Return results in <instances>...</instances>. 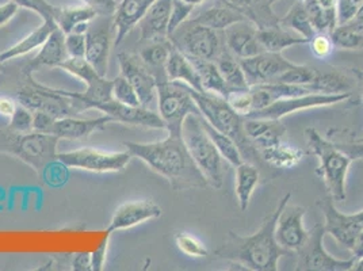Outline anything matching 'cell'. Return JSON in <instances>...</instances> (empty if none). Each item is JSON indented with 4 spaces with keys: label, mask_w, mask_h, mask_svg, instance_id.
<instances>
[{
    "label": "cell",
    "mask_w": 363,
    "mask_h": 271,
    "mask_svg": "<svg viewBox=\"0 0 363 271\" xmlns=\"http://www.w3.org/2000/svg\"><path fill=\"white\" fill-rule=\"evenodd\" d=\"M190 60L194 64L198 75L201 77L203 90L225 98L230 89L228 87L217 64L213 60H199V59H190Z\"/></svg>",
    "instance_id": "obj_36"
},
{
    "label": "cell",
    "mask_w": 363,
    "mask_h": 271,
    "mask_svg": "<svg viewBox=\"0 0 363 271\" xmlns=\"http://www.w3.org/2000/svg\"><path fill=\"white\" fill-rule=\"evenodd\" d=\"M132 156L169 182L175 190L203 189L208 184L196 166L182 136H167L153 143H125Z\"/></svg>",
    "instance_id": "obj_2"
},
{
    "label": "cell",
    "mask_w": 363,
    "mask_h": 271,
    "mask_svg": "<svg viewBox=\"0 0 363 271\" xmlns=\"http://www.w3.org/2000/svg\"><path fill=\"white\" fill-rule=\"evenodd\" d=\"M159 116L168 135L182 136V126L190 114L201 116L189 87L181 82H157Z\"/></svg>",
    "instance_id": "obj_9"
},
{
    "label": "cell",
    "mask_w": 363,
    "mask_h": 271,
    "mask_svg": "<svg viewBox=\"0 0 363 271\" xmlns=\"http://www.w3.org/2000/svg\"><path fill=\"white\" fill-rule=\"evenodd\" d=\"M230 7L240 11L254 22L257 28L279 25V16H275L270 0H223Z\"/></svg>",
    "instance_id": "obj_29"
},
{
    "label": "cell",
    "mask_w": 363,
    "mask_h": 271,
    "mask_svg": "<svg viewBox=\"0 0 363 271\" xmlns=\"http://www.w3.org/2000/svg\"><path fill=\"white\" fill-rule=\"evenodd\" d=\"M214 62L217 64V67L230 91L250 87L245 80L244 72H242L240 61L238 57H235L227 48H224V50L216 57Z\"/></svg>",
    "instance_id": "obj_37"
},
{
    "label": "cell",
    "mask_w": 363,
    "mask_h": 271,
    "mask_svg": "<svg viewBox=\"0 0 363 271\" xmlns=\"http://www.w3.org/2000/svg\"><path fill=\"white\" fill-rule=\"evenodd\" d=\"M162 208L151 199H137L120 205L107 228V233L129 229L162 216Z\"/></svg>",
    "instance_id": "obj_19"
},
{
    "label": "cell",
    "mask_w": 363,
    "mask_h": 271,
    "mask_svg": "<svg viewBox=\"0 0 363 271\" xmlns=\"http://www.w3.org/2000/svg\"><path fill=\"white\" fill-rule=\"evenodd\" d=\"M352 96L351 92L346 94H309L303 96H294V98H282L277 99L274 104L267 106L263 110L255 111L245 118H267V120H282L289 114L315 109V107H324V106L337 105L346 102Z\"/></svg>",
    "instance_id": "obj_14"
},
{
    "label": "cell",
    "mask_w": 363,
    "mask_h": 271,
    "mask_svg": "<svg viewBox=\"0 0 363 271\" xmlns=\"http://www.w3.org/2000/svg\"><path fill=\"white\" fill-rule=\"evenodd\" d=\"M130 159L132 155L129 151H104L90 147L57 153V162L62 166L96 174L120 172L129 165Z\"/></svg>",
    "instance_id": "obj_11"
},
{
    "label": "cell",
    "mask_w": 363,
    "mask_h": 271,
    "mask_svg": "<svg viewBox=\"0 0 363 271\" xmlns=\"http://www.w3.org/2000/svg\"><path fill=\"white\" fill-rule=\"evenodd\" d=\"M118 64L121 70V75L128 79V82L133 86L136 91L140 104L144 107H150L157 98V82L152 75L151 71L140 59V56L132 53H120Z\"/></svg>",
    "instance_id": "obj_17"
},
{
    "label": "cell",
    "mask_w": 363,
    "mask_h": 271,
    "mask_svg": "<svg viewBox=\"0 0 363 271\" xmlns=\"http://www.w3.org/2000/svg\"><path fill=\"white\" fill-rule=\"evenodd\" d=\"M172 0H156L145 16L138 22L141 31V44L168 40V23L171 16Z\"/></svg>",
    "instance_id": "obj_21"
},
{
    "label": "cell",
    "mask_w": 363,
    "mask_h": 271,
    "mask_svg": "<svg viewBox=\"0 0 363 271\" xmlns=\"http://www.w3.org/2000/svg\"><path fill=\"white\" fill-rule=\"evenodd\" d=\"M336 145L347 153L352 160H363V141L351 140V141H335Z\"/></svg>",
    "instance_id": "obj_52"
},
{
    "label": "cell",
    "mask_w": 363,
    "mask_h": 271,
    "mask_svg": "<svg viewBox=\"0 0 363 271\" xmlns=\"http://www.w3.org/2000/svg\"><path fill=\"white\" fill-rule=\"evenodd\" d=\"M190 19L194 21L198 25H202L213 31H224L229 26L242 21H247L248 18L242 16V13L238 11L236 9L224 3L223 0H216L214 6L205 9L198 16Z\"/></svg>",
    "instance_id": "obj_25"
},
{
    "label": "cell",
    "mask_w": 363,
    "mask_h": 271,
    "mask_svg": "<svg viewBox=\"0 0 363 271\" xmlns=\"http://www.w3.org/2000/svg\"><path fill=\"white\" fill-rule=\"evenodd\" d=\"M182 1H184V3H187V4H190V6H193V7H197V6H201V4L206 3L208 0H182Z\"/></svg>",
    "instance_id": "obj_61"
},
{
    "label": "cell",
    "mask_w": 363,
    "mask_h": 271,
    "mask_svg": "<svg viewBox=\"0 0 363 271\" xmlns=\"http://www.w3.org/2000/svg\"><path fill=\"white\" fill-rule=\"evenodd\" d=\"M175 243L182 253L187 256L205 258L209 254L206 245L194 235H190L186 232H178L175 233Z\"/></svg>",
    "instance_id": "obj_42"
},
{
    "label": "cell",
    "mask_w": 363,
    "mask_h": 271,
    "mask_svg": "<svg viewBox=\"0 0 363 271\" xmlns=\"http://www.w3.org/2000/svg\"><path fill=\"white\" fill-rule=\"evenodd\" d=\"M19 7L28 9L38 16H43L44 21L56 23L57 7H53L48 0H14Z\"/></svg>",
    "instance_id": "obj_46"
},
{
    "label": "cell",
    "mask_w": 363,
    "mask_h": 271,
    "mask_svg": "<svg viewBox=\"0 0 363 271\" xmlns=\"http://www.w3.org/2000/svg\"><path fill=\"white\" fill-rule=\"evenodd\" d=\"M257 34L263 50L272 53H282V50L291 46L309 44L306 38H303L301 35L290 34V31L282 28L281 25L257 28Z\"/></svg>",
    "instance_id": "obj_28"
},
{
    "label": "cell",
    "mask_w": 363,
    "mask_h": 271,
    "mask_svg": "<svg viewBox=\"0 0 363 271\" xmlns=\"http://www.w3.org/2000/svg\"><path fill=\"white\" fill-rule=\"evenodd\" d=\"M107 245H108V238L102 241V245L91 254V270H104L106 263Z\"/></svg>",
    "instance_id": "obj_54"
},
{
    "label": "cell",
    "mask_w": 363,
    "mask_h": 271,
    "mask_svg": "<svg viewBox=\"0 0 363 271\" xmlns=\"http://www.w3.org/2000/svg\"><path fill=\"white\" fill-rule=\"evenodd\" d=\"M355 77L351 79L340 71H318L315 79L305 87L312 94H346L355 87Z\"/></svg>",
    "instance_id": "obj_32"
},
{
    "label": "cell",
    "mask_w": 363,
    "mask_h": 271,
    "mask_svg": "<svg viewBox=\"0 0 363 271\" xmlns=\"http://www.w3.org/2000/svg\"><path fill=\"white\" fill-rule=\"evenodd\" d=\"M113 38H116L114 16H98L86 33V56L94 70L106 77Z\"/></svg>",
    "instance_id": "obj_13"
},
{
    "label": "cell",
    "mask_w": 363,
    "mask_h": 271,
    "mask_svg": "<svg viewBox=\"0 0 363 271\" xmlns=\"http://www.w3.org/2000/svg\"><path fill=\"white\" fill-rule=\"evenodd\" d=\"M351 74L354 75V77L357 79V82H358V84L361 86V90H362L363 94V70H358V68H352L351 70ZM357 140H359V141H363V136L361 138H357Z\"/></svg>",
    "instance_id": "obj_59"
},
{
    "label": "cell",
    "mask_w": 363,
    "mask_h": 271,
    "mask_svg": "<svg viewBox=\"0 0 363 271\" xmlns=\"http://www.w3.org/2000/svg\"><path fill=\"white\" fill-rule=\"evenodd\" d=\"M308 45L311 46V52L318 60H327L333 55V48H335L331 34L324 31L323 33L318 31Z\"/></svg>",
    "instance_id": "obj_45"
},
{
    "label": "cell",
    "mask_w": 363,
    "mask_h": 271,
    "mask_svg": "<svg viewBox=\"0 0 363 271\" xmlns=\"http://www.w3.org/2000/svg\"><path fill=\"white\" fill-rule=\"evenodd\" d=\"M172 44L168 40L150 43L140 52V59L156 77V82L167 80L166 64L169 53L172 50Z\"/></svg>",
    "instance_id": "obj_34"
},
{
    "label": "cell",
    "mask_w": 363,
    "mask_h": 271,
    "mask_svg": "<svg viewBox=\"0 0 363 271\" xmlns=\"http://www.w3.org/2000/svg\"><path fill=\"white\" fill-rule=\"evenodd\" d=\"M59 68L75 76L77 79L83 80L87 86L84 92H72V91L53 89L61 95L72 98L75 101L76 107L80 106V111L94 109V106L96 104L110 102L114 99L113 98V80H107L106 77L99 75L86 59L68 57L64 62H61ZM77 110H79V107H77Z\"/></svg>",
    "instance_id": "obj_8"
},
{
    "label": "cell",
    "mask_w": 363,
    "mask_h": 271,
    "mask_svg": "<svg viewBox=\"0 0 363 271\" xmlns=\"http://www.w3.org/2000/svg\"><path fill=\"white\" fill-rule=\"evenodd\" d=\"M98 16V11L87 4L82 7H57L56 25L64 34H68L74 31L77 25L91 22Z\"/></svg>",
    "instance_id": "obj_38"
},
{
    "label": "cell",
    "mask_w": 363,
    "mask_h": 271,
    "mask_svg": "<svg viewBox=\"0 0 363 271\" xmlns=\"http://www.w3.org/2000/svg\"><path fill=\"white\" fill-rule=\"evenodd\" d=\"M68 52L65 48V34L56 28L53 33L49 35V38L44 43V45L40 48L38 53L33 59L28 74H31L34 70L40 67H60L61 62L67 60Z\"/></svg>",
    "instance_id": "obj_26"
},
{
    "label": "cell",
    "mask_w": 363,
    "mask_h": 271,
    "mask_svg": "<svg viewBox=\"0 0 363 271\" xmlns=\"http://www.w3.org/2000/svg\"><path fill=\"white\" fill-rule=\"evenodd\" d=\"M59 140L56 136L37 131L19 133L10 128L0 129V152L16 156L41 174L49 165L57 160Z\"/></svg>",
    "instance_id": "obj_6"
},
{
    "label": "cell",
    "mask_w": 363,
    "mask_h": 271,
    "mask_svg": "<svg viewBox=\"0 0 363 271\" xmlns=\"http://www.w3.org/2000/svg\"><path fill=\"white\" fill-rule=\"evenodd\" d=\"M316 74H318V70L313 67L296 64L293 68H290L289 71L282 74L272 83H288V84L306 86L315 79Z\"/></svg>",
    "instance_id": "obj_41"
},
{
    "label": "cell",
    "mask_w": 363,
    "mask_h": 271,
    "mask_svg": "<svg viewBox=\"0 0 363 271\" xmlns=\"http://www.w3.org/2000/svg\"><path fill=\"white\" fill-rule=\"evenodd\" d=\"M168 41L189 59L216 60L224 50V31H213L187 19L174 31Z\"/></svg>",
    "instance_id": "obj_7"
},
{
    "label": "cell",
    "mask_w": 363,
    "mask_h": 271,
    "mask_svg": "<svg viewBox=\"0 0 363 271\" xmlns=\"http://www.w3.org/2000/svg\"><path fill=\"white\" fill-rule=\"evenodd\" d=\"M306 209L298 205H291L290 201L282 209L277 226H275V239L278 244L289 253H296L301 248L309 231L303 226V217Z\"/></svg>",
    "instance_id": "obj_18"
},
{
    "label": "cell",
    "mask_w": 363,
    "mask_h": 271,
    "mask_svg": "<svg viewBox=\"0 0 363 271\" xmlns=\"http://www.w3.org/2000/svg\"><path fill=\"white\" fill-rule=\"evenodd\" d=\"M236 168V187L235 193L238 197V202L240 211H245L250 206L251 197L254 194L257 184L260 183V170L257 165L250 162H242Z\"/></svg>",
    "instance_id": "obj_33"
},
{
    "label": "cell",
    "mask_w": 363,
    "mask_h": 271,
    "mask_svg": "<svg viewBox=\"0 0 363 271\" xmlns=\"http://www.w3.org/2000/svg\"><path fill=\"white\" fill-rule=\"evenodd\" d=\"M18 105L14 99L9 98V96H0V116L3 117H11L14 114Z\"/></svg>",
    "instance_id": "obj_56"
},
{
    "label": "cell",
    "mask_w": 363,
    "mask_h": 271,
    "mask_svg": "<svg viewBox=\"0 0 363 271\" xmlns=\"http://www.w3.org/2000/svg\"><path fill=\"white\" fill-rule=\"evenodd\" d=\"M182 138L208 184L217 190L221 189L224 183L225 160L216 148L211 136L208 135L202 123V116L190 114L184 120L182 126Z\"/></svg>",
    "instance_id": "obj_5"
},
{
    "label": "cell",
    "mask_w": 363,
    "mask_h": 271,
    "mask_svg": "<svg viewBox=\"0 0 363 271\" xmlns=\"http://www.w3.org/2000/svg\"><path fill=\"white\" fill-rule=\"evenodd\" d=\"M156 0H121L114 14L116 40L114 44L120 45L125 37L132 31L141 18L150 10Z\"/></svg>",
    "instance_id": "obj_23"
},
{
    "label": "cell",
    "mask_w": 363,
    "mask_h": 271,
    "mask_svg": "<svg viewBox=\"0 0 363 271\" xmlns=\"http://www.w3.org/2000/svg\"><path fill=\"white\" fill-rule=\"evenodd\" d=\"M352 271H363V256L359 259H355V263L352 266Z\"/></svg>",
    "instance_id": "obj_60"
},
{
    "label": "cell",
    "mask_w": 363,
    "mask_h": 271,
    "mask_svg": "<svg viewBox=\"0 0 363 271\" xmlns=\"http://www.w3.org/2000/svg\"><path fill=\"white\" fill-rule=\"evenodd\" d=\"M279 25L288 31H296L303 38L311 41L318 33L308 16L303 0H296L288 13L279 18Z\"/></svg>",
    "instance_id": "obj_35"
},
{
    "label": "cell",
    "mask_w": 363,
    "mask_h": 271,
    "mask_svg": "<svg viewBox=\"0 0 363 271\" xmlns=\"http://www.w3.org/2000/svg\"><path fill=\"white\" fill-rule=\"evenodd\" d=\"M244 132L252 141L257 151L282 141L286 129L281 120L244 118Z\"/></svg>",
    "instance_id": "obj_24"
},
{
    "label": "cell",
    "mask_w": 363,
    "mask_h": 271,
    "mask_svg": "<svg viewBox=\"0 0 363 271\" xmlns=\"http://www.w3.org/2000/svg\"><path fill=\"white\" fill-rule=\"evenodd\" d=\"M262 160L272 168L277 170H289L301 163L306 153L297 147L289 145L284 141L274 144L272 147L263 148L259 151Z\"/></svg>",
    "instance_id": "obj_31"
},
{
    "label": "cell",
    "mask_w": 363,
    "mask_h": 271,
    "mask_svg": "<svg viewBox=\"0 0 363 271\" xmlns=\"http://www.w3.org/2000/svg\"><path fill=\"white\" fill-rule=\"evenodd\" d=\"M56 28H57V25L55 22L44 21V23L41 26H38L37 29L31 31L30 34H28L23 40H21L19 43H16V45L10 46L4 52H1L0 62L14 60L16 57L25 56L33 50L41 48Z\"/></svg>",
    "instance_id": "obj_30"
},
{
    "label": "cell",
    "mask_w": 363,
    "mask_h": 271,
    "mask_svg": "<svg viewBox=\"0 0 363 271\" xmlns=\"http://www.w3.org/2000/svg\"><path fill=\"white\" fill-rule=\"evenodd\" d=\"M113 98L123 105L135 106V107L141 106L136 91L125 76H117L113 80Z\"/></svg>",
    "instance_id": "obj_43"
},
{
    "label": "cell",
    "mask_w": 363,
    "mask_h": 271,
    "mask_svg": "<svg viewBox=\"0 0 363 271\" xmlns=\"http://www.w3.org/2000/svg\"><path fill=\"white\" fill-rule=\"evenodd\" d=\"M84 4L90 6L98 11L99 16H114L117 11L116 0H82Z\"/></svg>",
    "instance_id": "obj_53"
},
{
    "label": "cell",
    "mask_w": 363,
    "mask_h": 271,
    "mask_svg": "<svg viewBox=\"0 0 363 271\" xmlns=\"http://www.w3.org/2000/svg\"><path fill=\"white\" fill-rule=\"evenodd\" d=\"M110 122H114L108 116H102L96 118L82 120L76 118L74 116L62 117L55 121L50 135L56 136L62 140H80L87 138L96 131L105 129Z\"/></svg>",
    "instance_id": "obj_22"
},
{
    "label": "cell",
    "mask_w": 363,
    "mask_h": 271,
    "mask_svg": "<svg viewBox=\"0 0 363 271\" xmlns=\"http://www.w3.org/2000/svg\"><path fill=\"white\" fill-rule=\"evenodd\" d=\"M202 123H203L208 135L211 136L216 148L218 150L220 155L223 156V159L227 163H229L230 166L238 167L239 165H242L244 159H242V152L239 150L238 143L232 137H229L225 133H221L220 131L214 129L212 125L209 122H206L203 118H202Z\"/></svg>",
    "instance_id": "obj_39"
},
{
    "label": "cell",
    "mask_w": 363,
    "mask_h": 271,
    "mask_svg": "<svg viewBox=\"0 0 363 271\" xmlns=\"http://www.w3.org/2000/svg\"><path fill=\"white\" fill-rule=\"evenodd\" d=\"M248 86H257L275 82L296 64L285 59L282 53L262 52L257 56L239 59Z\"/></svg>",
    "instance_id": "obj_16"
},
{
    "label": "cell",
    "mask_w": 363,
    "mask_h": 271,
    "mask_svg": "<svg viewBox=\"0 0 363 271\" xmlns=\"http://www.w3.org/2000/svg\"><path fill=\"white\" fill-rule=\"evenodd\" d=\"M327 231L325 226L318 223L313 226L306 240L296 251L297 255V267L296 270L309 271H348L352 269L355 263V258H350L346 260L333 258L324 247V236Z\"/></svg>",
    "instance_id": "obj_10"
},
{
    "label": "cell",
    "mask_w": 363,
    "mask_h": 271,
    "mask_svg": "<svg viewBox=\"0 0 363 271\" xmlns=\"http://www.w3.org/2000/svg\"><path fill=\"white\" fill-rule=\"evenodd\" d=\"M196 7L182 1V0H172V9H171V16L168 23V37L177 31L182 23H184L187 19L191 18V14Z\"/></svg>",
    "instance_id": "obj_44"
},
{
    "label": "cell",
    "mask_w": 363,
    "mask_h": 271,
    "mask_svg": "<svg viewBox=\"0 0 363 271\" xmlns=\"http://www.w3.org/2000/svg\"><path fill=\"white\" fill-rule=\"evenodd\" d=\"M363 6V0H337V25L347 23Z\"/></svg>",
    "instance_id": "obj_49"
},
{
    "label": "cell",
    "mask_w": 363,
    "mask_h": 271,
    "mask_svg": "<svg viewBox=\"0 0 363 271\" xmlns=\"http://www.w3.org/2000/svg\"><path fill=\"white\" fill-rule=\"evenodd\" d=\"M189 91L201 111L202 118L209 122L214 129L232 137L238 143L239 150L242 152V159L245 162L254 163L259 168L263 165L267 166L262 160L259 151L252 144V141L244 132V118L229 106L225 98L206 92V91L199 92L190 87Z\"/></svg>",
    "instance_id": "obj_3"
},
{
    "label": "cell",
    "mask_w": 363,
    "mask_h": 271,
    "mask_svg": "<svg viewBox=\"0 0 363 271\" xmlns=\"http://www.w3.org/2000/svg\"><path fill=\"white\" fill-rule=\"evenodd\" d=\"M74 269L80 271L91 270V254L89 253L76 254L74 258Z\"/></svg>",
    "instance_id": "obj_57"
},
{
    "label": "cell",
    "mask_w": 363,
    "mask_h": 271,
    "mask_svg": "<svg viewBox=\"0 0 363 271\" xmlns=\"http://www.w3.org/2000/svg\"><path fill=\"white\" fill-rule=\"evenodd\" d=\"M351 251V254L352 256L355 258V259H359V258H362L363 256V231L359 233V236L357 238V240L354 243V245H352V248L350 250Z\"/></svg>",
    "instance_id": "obj_58"
},
{
    "label": "cell",
    "mask_w": 363,
    "mask_h": 271,
    "mask_svg": "<svg viewBox=\"0 0 363 271\" xmlns=\"http://www.w3.org/2000/svg\"><path fill=\"white\" fill-rule=\"evenodd\" d=\"M290 199L291 193H288L279 201L275 211L266 216L255 233L242 236L230 231L214 255L248 270L278 271L279 259L288 255L289 251L282 248L275 239V226L281 211Z\"/></svg>",
    "instance_id": "obj_1"
},
{
    "label": "cell",
    "mask_w": 363,
    "mask_h": 271,
    "mask_svg": "<svg viewBox=\"0 0 363 271\" xmlns=\"http://www.w3.org/2000/svg\"><path fill=\"white\" fill-rule=\"evenodd\" d=\"M19 105L30 109L31 111H45L56 118L75 116L77 111L75 101L61 95L52 87L33 83L31 87H25L18 92Z\"/></svg>",
    "instance_id": "obj_15"
},
{
    "label": "cell",
    "mask_w": 363,
    "mask_h": 271,
    "mask_svg": "<svg viewBox=\"0 0 363 271\" xmlns=\"http://www.w3.org/2000/svg\"><path fill=\"white\" fill-rule=\"evenodd\" d=\"M270 1H272V4H274V3H275V1H278V0H270Z\"/></svg>",
    "instance_id": "obj_62"
},
{
    "label": "cell",
    "mask_w": 363,
    "mask_h": 271,
    "mask_svg": "<svg viewBox=\"0 0 363 271\" xmlns=\"http://www.w3.org/2000/svg\"><path fill=\"white\" fill-rule=\"evenodd\" d=\"M229 106L239 114L242 118L248 117L254 111V101H252V92L251 89H239V90L229 91L225 96Z\"/></svg>",
    "instance_id": "obj_40"
},
{
    "label": "cell",
    "mask_w": 363,
    "mask_h": 271,
    "mask_svg": "<svg viewBox=\"0 0 363 271\" xmlns=\"http://www.w3.org/2000/svg\"><path fill=\"white\" fill-rule=\"evenodd\" d=\"M166 75L168 82H181L193 90L205 91L194 64L175 48H172L167 60Z\"/></svg>",
    "instance_id": "obj_27"
},
{
    "label": "cell",
    "mask_w": 363,
    "mask_h": 271,
    "mask_svg": "<svg viewBox=\"0 0 363 271\" xmlns=\"http://www.w3.org/2000/svg\"><path fill=\"white\" fill-rule=\"evenodd\" d=\"M331 197L318 198L316 205L325 219V231L333 236L342 247L351 250L357 238L363 231V209L352 214L337 211Z\"/></svg>",
    "instance_id": "obj_12"
},
{
    "label": "cell",
    "mask_w": 363,
    "mask_h": 271,
    "mask_svg": "<svg viewBox=\"0 0 363 271\" xmlns=\"http://www.w3.org/2000/svg\"><path fill=\"white\" fill-rule=\"evenodd\" d=\"M316 4L331 25V29L337 26V0H315Z\"/></svg>",
    "instance_id": "obj_51"
},
{
    "label": "cell",
    "mask_w": 363,
    "mask_h": 271,
    "mask_svg": "<svg viewBox=\"0 0 363 271\" xmlns=\"http://www.w3.org/2000/svg\"><path fill=\"white\" fill-rule=\"evenodd\" d=\"M257 26L250 19L238 22L224 31L228 50L238 59H247L264 52L257 40Z\"/></svg>",
    "instance_id": "obj_20"
},
{
    "label": "cell",
    "mask_w": 363,
    "mask_h": 271,
    "mask_svg": "<svg viewBox=\"0 0 363 271\" xmlns=\"http://www.w3.org/2000/svg\"><path fill=\"white\" fill-rule=\"evenodd\" d=\"M9 128L19 133H29L33 131V111L25 106L16 107L14 114L10 117Z\"/></svg>",
    "instance_id": "obj_47"
},
{
    "label": "cell",
    "mask_w": 363,
    "mask_h": 271,
    "mask_svg": "<svg viewBox=\"0 0 363 271\" xmlns=\"http://www.w3.org/2000/svg\"><path fill=\"white\" fill-rule=\"evenodd\" d=\"M65 48L69 57L84 59L86 56V34L68 33L65 34Z\"/></svg>",
    "instance_id": "obj_48"
},
{
    "label": "cell",
    "mask_w": 363,
    "mask_h": 271,
    "mask_svg": "<svg viewBox=\"0 0 363 271\" xmlns=\"http://www.w3.org/2000/svg\"><path fill=\"white\" fill-rule=\"evenodd\" d=\"M56 120V117L45 111H33V131L50 135V129Z\"/></svg>",
    "instance_id": "obj_50"
},
{
    "label": "cell",
    "mask_w": 363,
    "mask_h": 271,
    "mask_svg": "<svg viewBox=\"0 0 363 271\" xmlns=\"http://www.w3.org/2000/svg\"><path fill=\"white\" fill-rule=\"evenodd\" d=\"M305 136L311 152L318 156L320 166L316 174L323 179L327 194L335 202L346 199V179L348 168L354 162L346 152L340 150L336 143L318 133L315 128H306Z\"/></svg>",
    "instance_id": "obj_4"
},
{
    "label": "cell",
    "mask_w": 363,
    "mask_h": 271,
    "mask_svg": "<svg viewBox=\"0 0 363 271\" xmlns=\"http://www.w3.org/2000/svg\"><path fill=\"white\" fill-rule=\"evenodd\" d=\"M18 11H19V6L14 0H9L4 4H0V28L9 23L16 16Z\"/></svg>",
    "instance_id": "obj_55"
}]
</instances>
